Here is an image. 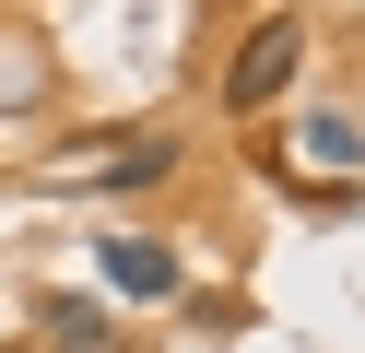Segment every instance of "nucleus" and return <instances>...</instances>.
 <instances>
[{
  "instance_id": "1",
  "label": "nucleus",
  "mask_w": 365,
  "mask_h": 353,
  "mask_svg": "<svg viewBox=\"0 0 365 353\" xmlns=\"http://www.w3.org/2000/svg\"><path fill=\"white\" fill-rule=\"evenodd\" d=\"M294 59H307V24H294V12H271V24H247V47H236V71H224V106H236V118H259L271 94L294 83Z\"/></svg>"
},
{
  "instance_id": "3",
  "label": "nucleus",
  "mask_w": 365,
  "mask_h": 353,
  "mask_svg": "<svg viewBox=\"0 0 365 353\" xmlns=\"http://www.w3.org/2000/svg\"><path fill=\"white\" fill-rule=\"evenodd\" d=\"M95 259H106V282H118L130 306H165L177 295V247H165V235H106Z\"/></svg>"
},
{
  "instance_id": "2",
  "label": "nucleus",
  "mask_w": 365,
  "mask_h": 353,
  "mask_svg": "<svg viewBox=\"0 0 365 353\" xmlns=\"http://www.w3.org/2000/svg\"><path fill=\"white\" fill-rule=\"evenodd\" d=\"M36 353H130L95 295H36Z\"/></svg>"
},
{
  "instance_id": "4",
  "label": "nucleus",
  "mask_w": 365,
  "mask_h": 353,
  "mask_svg": "<svg viewBox=\"0 0 365 353\" xmlns=\"http://www.w3.org/2000/svg\"><path fill=\"white\" fill-rule=\"evenodd\" d=\"M71 165H83L95 188H153V177L177 165V141H165V130H153V141H83Z\"/></svg>"
},
{
  "instance_id": "5",
  "label": "nucleus",
  "mask_w": 365,
  "mask_h": 353,
  "mask_svg": "<svg viewBox=\"0 0 365 353\" xmlns=\"http://www.w3.org/2000/svg\"><path fill=\"white\" fill-rule=\"evenodd\" d=\"M307 153L318 165H365V130H354V118H307Z\"/></svg>"
},
{
  "instance_id": "6",
  "label": "nucleus",
  "mask_w": 365,
  "mask_h": 353,
  "mask_svg": "<svg viewBox=\"0 0 365 353\" xmlns=\"http://www.w3.org/2000/svg\"><path fill=\"white\" fill-rule=\"evenodd\" d=\"M36 94V47H0V106H24Z\"/></svg>"
}]
</instances>
